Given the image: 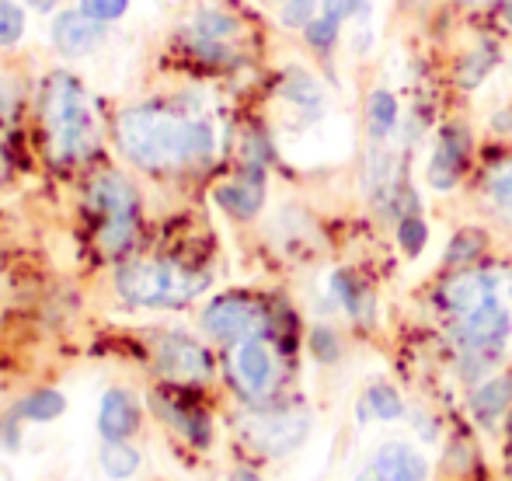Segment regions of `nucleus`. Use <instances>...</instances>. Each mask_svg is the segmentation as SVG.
<instances>
[{
	"instance_id": "1",
	"label": "nucleus",
	"mask_w": 512,
	"mask_h": 481,
	"mask_svg": "<svg viewBox=\"0 0 512 481\" xmlns=\"http://www.w3.org/2000/svg\"><path fill=\"white\" fill-rule=\"evenodd\" d=\"M115 136L122 154L147 171H182L203 164L216 143L209 122L154 109V105L122 112L115 122Z\"/></svg>"
},
{
	"instance_id": "2",
	"label": "nucleus",
	"mask_w": 512,
	"mask_h": 481,
	"mask_svg": "<svg viewBox=\"0 0 512 481\" xmlns=\"http://www.w3.org/2000/svg\"><path fill=\"white\" fill-rule=\"evenodd\" d=\"M42 126L53 143V154L63 161H77V157H88L95 150V112H91V102L77 77L53 74L46 81Z\"/></svg>"
},
{
	"instance_id": "3",
	"label": "nucleus",
	"mask_w": 512,
	"mask_h": 481,
	"mask_svg": "<svg viewBox=\"0 0 512 481\" xmlns=\"http://www.w3.org/2000/svg\"><path fill=\"white\" fill-rule=\"evenodd\" d=\"M206 290V276L171 262H129L119 269V293L129 304L175 307Z\"/></svg>"
},
{
	"instance_id": "4",
	"label": "nucleus",
	"mask_w": 512,
	"mask_h": 481,
	"mask_svg": "<svg viewBox=\"0 0 512 481\" xmlns=\"http://www.w3.org/2000/svg\"><path fill=\"white\" fill-rule=\"evenodd\" d=\"M509 335H512V311L506 300H502V293H495L485 304L471 307V311L457 318V342L478 363L495 360L506 349Z\"/></svg>"
},
{
	"instance_id": "5",
	"label": "nucleus",
	"mask_w": 512,
	"mask_h": 481,
	"mask_svg": "<svg viewBox=\"0 0 512 481\" xmlns=\"http://www.w3.org/2000/svg\"><path fill=\"white\" fill-rule=\"evenodd\" d=\"M91 203L105 217V227L98 234V244L105 251L126 248L129 238L136 231V192L126 178L119 175H102L91 185Z\"/></svg>"
},
{
	"instance_id": "6",
	"label": "nucleus",
	"mask_w": 512,
	"mask_h": 481,
	"mask_svg": "<svg viewBox=\"0 0 512 481\" xmlns=\"http://www.w3.org/2000/svg\"><path fill=\"white\" fill-rule=\"evenodd\" d=\"M241 39V21L227 11L206 7L196 18L185 25V42L196 56H203L206 63H227L237 60L234 42Z\"/></svg>"
},
{
	"instance_id": "7",
	"label": "nucleus",
	"mask_w": 512,
	"mask_h": 481,
	"mask_svg": "<svg viewBox=\"0 0 512 481\" xmlns=\"http://www.w3.org/2000/svg\"><path fill=\"white\" fill-rule=\"evenodd\" d=\"M230 377H234V384L241 394H248V398H265V394L276 387V377H279L276 356H272V349L265 346L258 335L234 342V353H230Z\"/></svg>"
},
{
	"instance_id": "8",
	"label": "nucleus",
	"mask_w": 512,
	"mask_h": 481,
	"mask_svg": "<svg viewBox=\"0 0 512 481\" xmlns=\"http://www.w3.org/2000/svg\"><path fill=\"white\" fill-rule=\"evenodd\" d=\"M203 325L213 339L220 342H241L251 339L265 328V314L255 300L248 297H220L206 307L203 314Z\"/></svg>"
},
{
	"instance_id": "9",
	"label": "nucleus",
	"mask_w": 512,
	"mask_h": 481,
	"mask_svg": "<svg viewBox=\"0 0 512 481\" xmlns=\"http://www.w3.org/2000/svg\"><path fill=\"white\" fill-rule=\"evenodd\" d=\"M467 157H471V140L460 126H446L439 133L436 147H432L429 168H425V178L436 192H450L453 185L464 178L467 171Z\"/></svg>"
},
{
	"instance_id": "10",
	"label": "nucleus",
	"mask_w": 512,
	"mask_h": 481,
	"mask_svg": "<svg viewBox=\"0 0 512 481\" xmlns=\"http://www.w3.org/2000/svg\"><path fill=\"white\" fill-rule=\"evenodd\" d=\"M429 464L408 443H384L380 450H373V457L366 461V468L359 471V481H425Z\"/></svg>"
},
{
	"instance_id": "11",
	"label": "nucleus",
	"mask_w": 512,
	"mask_h": 481,
	"mask_svg": "<svg viewBox=\"0 0 512 481\" xmlns=\"http://www.w3.org/2000/svg\"><path fill=\"white\" fill-rule=\"evenodd\" d=\"M157 370L164 373L168 380H206L213 363H209L206 349L196 346L185 335H164L157 342Z\"/></svg>"
},
{
	"instance_id": "12",
	"label": "nucleus",
	"mask_w": 512,
	"mask_h": 481,
	"mask_svg": "<svg viewBox=\"0 0 512 481\" xmlns=\"http://www.w3.org/2000/svg\"><path fill=\"white\" fill-rule=\"evenodd\" d=\"M307 433V419L293 412H276V415H255L244 422V436L255 447L269 450V454H286L293 450Z\"/></svg>"
},
{
	"instance_id": "13",
	"label": "nucleus",
	"mask_w": 512,
	"mask_h": 481,
	"mask_svg": "<svg viewBox=\"0 0 512 481\" xmlns=\"http://www.w3.org/2000/svg\"><path fill=\"white\" fill-rule=\"evenodd\" d=\"M495 293H499V276H495V272L464 269L443 286V307L453 314V318H460V314H467L471 307L485 304V300L495 297Z\"/></svg>"
},
{
	"instance_id": "14",
	"label": "nucleus",
	"mask_w": 512,
	"mask_h": 481,
	"mask_svg": "<svg viewBox=\"0 0 512 481\" xmlns=\"http://www.w3.org/2000/svg\"><path fill=\"white\" fill-rule=\"evenodd\" d=\"M53 42L67 56H88L105 42V25L84 11H63L53 21Z\"/></svg>"
},
{
	"instance_id": "15",
	"label": "nucleus",
	"mask_w": 512,
	"mask_h": 481,
	"mask_svg": "<svg viewBox=\"0 0 512 481\" xmlns=\"http://www.w3.org/2000/svg\"><path fill=\"white\" fill-rule=\"evenodd\" d=\"M262 175H244V178H234V182L220 185L216 189V203L223 206L227 213H234V217L248 220L255 217L258 210H262Z\"/></svg>"
},
{
	"instance_id": "16",
	"label": "nucleus",
	"mask_w": 512,
	"mask_h": 481,
	"mask_svg": "<svg viewBox=\"0 0 512 481\" xmlns=\"http://www.w3.org/2000/svg\"><path fill=\"white\" fill-rule=\"evenodd\" d=\"M98 429L108 443H122L136 429V405L126 391H108L98 412Z\"/></svg>"
},
{
	"instance_id": "17",
	"label": "nucleus",
	"mask_w": 512,
	"mask_h": 481,
	"mask_svg": "<svg viewBox=\"0 0 512 481\" xmlns=\"http://www.w3.org/2000/svg\"><path fill=\"white\" fill-rule=\"evenodd\" d=\"M398 122H401V105L391 91L377 88L366 98V129H370L373 140H387L398 129Z\"/></svg>"
},
{
	"instance_id": "18",
	"label": "nucleus",
	"mask_w": 512,
	"mask_h": 481,
	"mask_svg": "<svg viewBox=\"0 0 512 481\" xmlns=\"http://www.w3.org/2000/svg\"><path fill=\"white\" fill-rule=\"evenodd\" d=\"M512 401V380H488L474 391V415L481 422H492L506 412V405Z\"/></svg>"
},
{
	"instance_id": "19",
	"label": "nucleus",
	"mask_w": 512,
	"mask_h": 481,
	"mask_svg": "<svg viewBox=\"0 0 512 481\" xmlns=\"http://www.w3.org/2000/svg\"><path fill=\"white\" fill-rule=\"evenodd\" d=\"M283 98L307 112H317L324 105V88L304 70H290V77L283 81Z\"/></svg>"
},
{
	"instance_id": "20",
	"label": "nucleus",
	"mask_w": 512,
	"mask_h": 481,
	"mask_svg": "<svg viewBox=\"0 0 512 481\" xmlns=\"http://www.w3.org/2000/svg\"><path fill=\"white\" fill-rule=\"evenodd\" d=\"M331 290H335L338 304H342L352 318H363L366 307H370V293H366V286L359 283V279H352L349 272H335V276H331Z\"/></svg>"
},
{
	"instance_id": "21",
	"label": "nucleus",
	"mask_w": 512,
	"mask_h": 481,
	"mask_svg": "<svg viewBox=\"0 0 512 481\" xmlns=\"http://www.w3.org/2000/svg\"><path fill=\"white\" fill-rule=\"evenodd\" d=\"M495 63H499V49H495V46L478 49V53H471V56H467V60H460V67H457V81L464 84V91H474L481 81H485L488 74H492Z\"/></svg>"
},
{
	"instance_id": "22",
	"label": "nucleus",
	"mask_w": 512,
	"mask_h": 481,
	"mask_svg": "<svg viewBox=\"0 0 512 481\" xmlns=\"http://www.w3.org/2000/svg\"><path fill=\"white\" fill-rule=\"evenodd\" d=\"M363 405H366V412H370L373 419H398V415L405 412L398 391H394V387H384V384L370 387V391H366V398H363Z\"/></svg>"
},
{
	"instance_id": "23",
	"label": "nucleus",
	"mask_w": 512,
	"mask_h": 481,
	"mask_svg": "<svg viewBox=\"0 0 512 481\" xmlns=\"http://www.w3.org/2000/svg\"><path fill=\"white\" fill-rule=\"evenodd\" d=\"M338 32H342V25H338L335 18H328V14H317L314 21L304 28V39L307 46L314 49V53H331L338 42Z\"/></svg>"
},
{
	"instance_id": "24",
	"label": "nucleus",
	"mask_w": 512,
	"mask_h": 481,
	"mask_svg": "<svg viewBox=\"0 0 512 481\" xmlns=\"http://www.w3.org/2000/svg\"><path fill=\"white\" fill-rule=\"evenodd\" d=\"M63 408H67V401H63V394H56V391H39V394H32V398L21 401V415H25V419H35V422L56 419Z\"/></svg>"
},
{
	"instance_id": "25",
	"label": "nucleus",
	"mask_w": 512,
	"mask_h": 481,
	"mask_svg": "<svg viewBox=\"0 0 512 481\" xmlns=\"http://www.w3.org/2000/svg\"><path fill=\"white\" fill-rule=\"evenodd\" d=\"M102 468L112 478H129L136 468H140V457H136V450L122 447V443H108L105 454H102Z\"/></svg>"
},
{
	"instance_id": "26",
	"label": "nucleus",
	"mask_w": 512,
	"mask_h": 481,
	"mask_svg": "<svg viewBox=\"0 0 512 481\" xmlns=\"http://www.w3.org/2000/svg\"><path fill=\"white\" fill-rule=\"evenodd\" d=\"M25 35V11L14 0H0V46H14Z\"/></svg>"
},
{
	"instance_id": "27",
	"label": "nucleus",
	"mask_w": 512,
	"mask_h": 481,
	"mask_svg": "<svg viewBox=\"0 0 512 481\" xmlns=\"http://www.w3.org/2000/svg\"><path fill=\"white\" fill-rule=\"evenodd\" d=\"M488 196H492V203L499 206L502 213L512 217V161L502 164L499 171H492V178H488Z\"/></svg>"
},
{
	"instance_id": "28",
	"label": "nucleus",
	"mask_w": 512,
	"mask_h": 481,
	"mask_svg": "<svg viewBox=\"0 0 512 481\" xmlns=\"http://www.w3.org/2000/svg\"><path fill=\"white\" fill-rule=\"evenodd\" d=\"M321 14H328V18H335L338 25H345V21L352 18H370V0H321Z\"/></svg>"
},
{
	"instance_id": "29",
	"label": "nucleus",
	"mask_w": 512,
	"mask_h": 481,
	"mask_svg": "<svg viewBox=\"0 0 512 481\" xmlns=\"http://www.w3.org/2000/svg\"><path fill=\"white\" fill-rule=\"evenodd\" d=\"M317 7H321V0H283L279 18L286 28H307L317 18Z\"/></svg>"
},
{
	"instance_id": "30",
	"label": "nucleus",
	"mask_w": 512,
	"mask_h": 481,
	"mask_svg": "<svg viewBox=\"0 0 512 481\" xmlns=\"http://www.w3.org/2000/svg\"><path fill=\"white\" fill-rule=\"evenodd\" d=\"M425 238H429V231H425V220L405 217L398 224V241H401V248H405L408 255H418V251L425 248Z\"/></svg>"
},
{
	"instance_id": "31",
	"label": "nucleus",
	"mask_w": 512,
	"mask_h": 481,
	"mask_svg": "<svg viewBox=\"0 0 512 481\" xmlns=\"http://www.w3.org/2000/svg\"><path fill=\"white\" fill-rule=\"evenodd\" d=\"M126 7H129V0H81V11L88 14V18H95V21H115V18H122L126 14Z\"/></svg>"
},
{
	"instance_id": "32",
	"label": "nucleus",
	"mask_w": 512,
	"mask_h": 481,
	"mask_svg": "<svg viewBox=\"0 0 512 481\" xmlns=\"http://www.w3.org/2000/svg\"><path fill=\"white\" fill-rule=\"evenodd\" d=\"M310 346H314L317 360H324V363H331V360H335V356H338V342H335V335L324 332V328H317L314 339H310Z\"/></svg>"
},
{
	"instance_id": "33",
	"label": "nucleus",
	"mask_w": 512,
	"mask_h": 481,
	"mask_svg": "<svg viewBox=\"0 0 512 481\" xmlns=\"http://www.w3.org/2000/svg\"><path fill=\"white\" fill-rule=\"evenodd\" d=\"M481 244L474 234H460L457 244H450V262H467V258H474V251H478Z\"/></svg>"
},
{
	"instance_id": "34",
	"label": "nucleus",
	"mask_w": 512,
	"mask_h": 481,
	"mask_svg": "<svg viewBox=\"0 0 512 481\" xmlns=\"http://www.w3.org/2000/svg\"><path fill=\"white\" fill-rule=\"evenodd\" d=\"M502 21H506V25L512 28V0H506V4H502Z\"/></svg>"
},
{
	"instance_id": "35",
	"label": "nucleus",
	"mask_w": 512,
	"mask_h": 481,
	"mask_svg": "<svg viewBox=\"0 0 512 481\" xmlns=\"http://www.w3.org/2000/svg\"><path fill=\"white\" fill-rule=\"evenodd\" d=\"M230 481H262V478L248 475V471H237V475H230Z\"/></svg>"
},
{
	"instance_id": "36",
	"label": "nucleus",
	"mask_w": 512,
	"mask_h": 481,
	"mask_svg": "<svg viewBox=\"0 0 512 481\" xmlns=\"http://www.w3.org/2000/svg\"><path fill=\"white\" fill-rule=\"evenodd\" d=\"M35 7H39V11H49V7H53V0H32Z\"/></svg>"
},
{
	"instance_id": "37",
	"label": "nucleus",
	"mask_w": 512,
	"mask_h": 481,
	"mask_svg": "<svg viewBox=\"0 0 512 481\" xmlns=\"http://www.w3.org/2000/svg\"><path fill=\"white\" fill-rule=\"evenodd\" d=\"M457 4H467V7H471V4H478V0H457Z\"/></svg>"
}]
</instances>
